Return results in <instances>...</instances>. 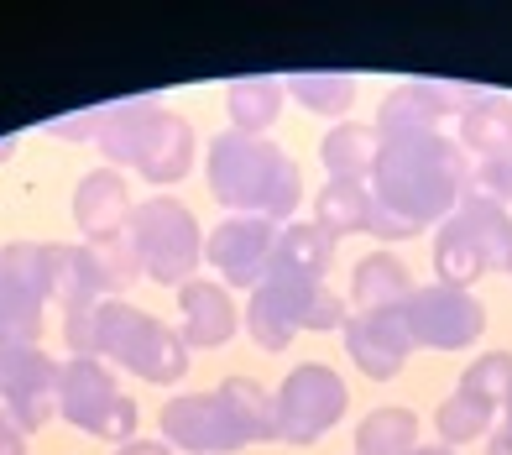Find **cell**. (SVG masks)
<instances>
[{"mask_svg": "<svg viewBox=\"0 0 512 455\" xmlns=\"http://www.w3.org/2000/svg\"><path fill=\"white\" fill-rule=\"evenodd\" d=\"M492 424H497V408H486V403L465 398V393H455V398H445L434 408V435H439L445 450H455L465 440H486V435H492Z\"/></svg>", "mask_w": 512, "mask_h": 455, "instance_id": "28", "label": "cell"}, {"mask_svg": "<svg viewBox=\"0 0 512 455\" xmlns=\"http://www.w3.org/2000/svg\"><path fill=\"white\" fill-rule=\"evenodd\" d=\"M16 152V136H6V142H0V157H11Z\"/></svg>", "mask_w": 512, "mask_h": 455, "instance_id": "37", "label": "cell"}, {"mask_svg": "<svg viewBox=\"0 0 512 455\" xmlns=\"http://www.w3.org/2000/svg\"><path fill=\"white\" fill-rule=\"evenodd\" d=\"M277 225L256 215H225L215 231L204 236V262L220 272L225 288H256L272 267Z\"/></svg>", "mask_w": 512, "mask_h": 455, "instance_id": "12", "label": "cell"}, {"mask_svg": "<svg viewBox=\"0 0 512 455\" xmlns=\"http://www.w3.org/2000/svg\"><path fill=\"white\" fill-rule=\"evenodd\" d=\"M89 136L110 163H126L157 189H173L194 168V126L162 100H110L89 110Z\"/></svg>", "mask_w": 512, "mask_h": 455, "instance_id": "3", "label": "cell"}, {"mask_svg": "<svg viewBox=\"0 0 512 455\" xmlns=\"http://www.w3.org/2000/svg\"><path fill=\"white\" fill-rule=\"evenodd\" d=\"M413 293L408 267L392 252H366L351 272V309L356 314H377V309H403Z\"/></svg>", "mask_w": 512, "mask_h": 455, "instance_id": "22", "label": "cell"}, {"mask_svg": "<svg viewBox=\"0 0 512 455\" xmlns=\"http://www.w3.org/2000/svg\"><path fill=\"white\" fill-rule=\"evenodd\" d=\"M126 220H131V189L115 168H95L79 178L74 189V225L84 246H105L115 236H126Z\"/></svg>", "mask_w": 512, "mask_h": 455, "instance_id": "18", "label": "cell"}, {"mask_svg": "<svg viewBox=\"0 0 512 455\" xmlns=\"http://www.w3.org/2000/svg\"><path fill=\"white\" fill-rule=\"evenodd\" d=\"M48 246L11 241L0 252V351L6 346H37L42 314H48Z\"/></svg>", "mask_w": 512, "mask_h": 455, "instance_id": "9", "label": "cell"}, {"mask_svg": "<svg viewBox=\"0 0 512 455\" xmlns=\"http://www.w3.org/2000/svg\"><path fill=\"white\" fill-rule=\"evenodd\" d=\"M476 89L465 84H445V79H408L382 100L377 131L382 136H424V131H445L450 121H460V110L471 105Z\"/></svg>", "mask_w": 512, "mask_h": 455, "instance_id": "13", "label": "cell"}, {"mask_svg": "<svg viewBox=\"0 0 512 455\" xmlns=\"http://www.w3.org/2000/svg\"><path fill=\"white\" fill-rule=\"evenodd\" d=\"M330 257H335V241L324 236L314 220H288V225H277V246H272V267L267 272H288V278L324 283Z\"/></svg>", "mask_w": 512, "mask_h": 455, "instance_id": "23", "label": "cell"}, {"mask_svg": "<svg viewBox=\"0 0 512 455\" xmlns=\"http://www.w3.org/2000/svg\"><path fill=\"white\" fill-rule=\"evenodd\" d=\"M251 293H262V299L283 314V320L298 330H314V335H330V330H345V304L340 293L330 283H309V278H288V272H267L262 283H256Z\"/></svg>", "mask_w": 512, "mask_h": 455, "instance_id": "16", "label": "cell"}, {"mask_svg": "<svg viewBox=\"0 0 512 455\" xmlns=\"http://www.w3.org/2000/svg\"><path fill=\"white\" fill-rule=\"evenodd\" d=\"M48 288H53V304L63 314H79L89 304H100V299H121L110 283V272L100 262L95 246H84V241H53L48 246Z\"/></svg>", "mask_w": 512, "mask_h": 455, "instance_id": "17", "label": "cell"}, {"mask_svg": "<svg viewBox=\"0 0 512 455\" xmlns=\"http://www.w3.org/2000/svg\"><path fill=\"white\" fill-rule=\"evenodd\" d=\"M157 429H162V445L168 450H189V455H230V450H241L236 429H230L215 393H178V398H168L162 414H157Z\"/></svg>", "mask_w": 512, "mask_h": 455, "instance_id": "14", "label": "cell"}, {"mask_svg": "<svg viewBox=\"0 0 512 455\" xmlns=\"http://www.w3.org/2000/svg\"><path fill=\"white\" fill-rule=\"evenodd\" d=\"M502 424H507V429H512V398H507V403H502Z\"/></svg>", "mask_w": 512, "mask_h": 455, "instance_id": "38", "label": "cell"}, {"mask_svg": "<svg viewBox=\"0 0 512 455\" xmlns=\"http://www.w3.org/2000/svg\"><path fill=\"white\" fill-rule=\"evenodd\" d=\"M455 393L476 398V403H486V408H502V403L512 398V351H486V356H476L471 367L460 372V388H455Z\"/></svg>", "mask_w": 512, "mask_h": 455, "instance_id": "30", "label": "cell"}, {"mask_svg": "<svg viewBox=\"0 0 512 455\" xmlns=\"http://www.w3.org/2000/svg\"><path fill=\"white\" fill-rule=\"evenodd\" d=\"M115 455H173V450L162 445V440H131V445H121V450H115Z\"/></svg>", "mask_w": 512, "mask_h": 455, "instance_id": "34", "label": "cell"}, {"mask_svg": "<svg viewBox=\"0 0 512 455\" xmlns=\"http://www.w3.org/2000/svg\"><path fill=\"white\" fill-rule=\"evenodd\" d=\"M377 152H382V131L361 126V121H340V126L324 131V142H319L324 173H330L335 184H371Z\"/></svg>", "mask_w": 512, "mask_h": 455, "instance_id": "21", "label": "cell"}, {"mask_svg": "<svg viewBox=\"0 0 512 455\" xmlns=\"http://www.w3.org/2000/svg\"><path fill=\"white\" fill-rule=\"evenodd\" d=\"M507 257H512V210L465 189L455 215L434 231V272H439L434 283L471 288L486 272L507 267Z\"/></svg>", "mask_w": 512, "mask_h": 455, "instance_id": "5", "label": "cell"}, {"mask_svg": "<svg viewBox=\"0 0 512 455\" xmlns=\"http://www.w3.org/2000/svg\"><path fill=\"white\" fill-rule=\"evenodd\" d=\"M424 429H418V414L413 408H398V403H382L356 424V455H413Z\"/></svg>", "mask_w": 512, "mask_h": 455, "instance_id": "26", "label": "cell"}, {"mask_svg": "<svg viewBox=\"0 0 512 455\" xmlns=\"http://www.w3.org/2000/svg\"><path fill=\"white\" fill-rule=\"evenodd\" d=\"M507 272H512V257H507Z\"/></svg>", "mask_w": 512, "mask_h": 455, "instance_id": "39", "label": "cell"}, {"mask_svg": "<svg viewBox=\"0 0 512 455\" xmlns=\"http://www.w3.org/2000/svg\"><path fill=\"white\" fill-rule=\"evenodd\" d=\"M215 398H220V408H225V419H230V429H236L241 445L277 440L272 393L262 388V382H251V377H225L220 388H215Z\"/></svg>", "mask_w": 512, "mask_h": 455, "instance_id": "24", "label": "cell"}, {"mask_svg": "<svg viewBox=\"0 0 512 455\" xmlns=\"http://www.w3.org/2000/svg\"><path fill=\"white\" fill-rule=\"evenodd\" d=\"M58 382L63 361L42 346H6L0 351V414L16 424V435H37L58 419Z\"/></svg>", "mask_w": 512, "mask_h": 455, "instance_id": "10", "label": "cell"}, {"mask_svg": "<svg viewBox=\"0 0 512 455\" xmlns=\"http://www.w3.org/2000/svg\"><path fill=\"white\" fill-rule=\"evenodd\" d=\"M0 455H27V440L16 435V424L0 414Z\"/></svg>", "mask_w": 512, "mask_h": 455, "instance_id": "33", "label": "cell"}, {"mask_svg": "<svg viewBox=\"0 0 512 455\" xmlns=\"http://www.w3.org/2000/svg\"><path fill=\"white\" fill-rule=\"evenodd\" d=\"M486 455H512V429H507V424L492 429V440H486Z\"/></svg>", "mask_w": 512, "mask_h": 455, "instance_id": "35", "label": "cell"}, {"mask_svg": "<svg viewBox=\"0 0 512 455\" xmlns=\"http://www.w3.org/2000/svg\"><path fill=\"white\" fill-rule=\"evenodd\" d=\"M471 194L497 199L502 210H512V152L507 157H486V163L471 168Z\"/></svg>", "mask_w": 512, "mask_h": 455, "instance_id": "32", "label": "cell"}, {"mask_svg": "<svg viewBox=\"0 0 512 455\" xmlns=\"http://www.w3.org/2000/svg\"><path fill=\"white\" fill-rule=\"evenodd\" d=\"M63 346L74 356L115 361L131 377L157 382V388H173V382L189 377V346H183V335L126 299H100L79 314H68Z\"/></svg>", "mask_w": 512, "mask_h": 455, "instance_id": "2", "label": "cell"}, {"mask_svg": "<svg viewBox=\"0 0 512 455\" xmlns=\"http://www.w3.org/2000/svg\"><path fill=\"white\" fill-rule=\"evenodd\" d=\"M126 241H131L136 262H142V278H152L157 288L194 283V267L204 257V236H199V220L183 199H173V194L136 199L131 220H126Z\"/></svg>", "mask_w": 512, "mask_h": 455, "instance_id": "6", "label": "cell"}, {"mask_svg": "<svg viewBox=\"0 0 512 455\" xmlns=\"http://www.w3.org/2000/svg\"><path fill=\"white\" fill-rule=\"evenodd\" d=\"M209 194H215L230 215H256L272 225H288V215L304 199V178L298 163L267 142V136H246V131H220L209 142Z\"/></svg>", "mask_w": 512, "mask_h": 455, "instance_id": "4", "label": "cell"}, {"mask_svg": "<svg viewBox=\"0 0 512 455\" xmlns=\"http://www.w3.org/2000/svg\"><path fill=\"white\" fill-rule=\"evenodd\" d=\"M340 335H345V356H351L371 382H392V377L408 367V356L418 351V346H413V335H408L403 309L351 314Z\"/></svg>", "mask_w": 512, "mask_h": 455, "instance_id": "15", "label": "cell"}, {"mask_svg": "<svg viewBox=\"0 0 512 455\" xmlns=\"http://www.w3.org/2000/svg\"><path fill=\"white\" fill-rule=\"evenodd\" d=\"M455 142L465 157H476V163H486V157H507L512 152V100L507 95H471V105L460 110L455 121Z\"/></svg>", "mask_w": 512, "mask_h": 455, "instance_id": "20", "label": "cell"}, {"mask_svg": "<svg viewBox=\"0 0 512 455\" xmlns=\"http://www.w3.org/2000/svg\"><path fill=\"white\" fill-rule=\"evenodd\" d=\"M371 225L377 241H408L429 225H445L471 189V157L455 136H382L377 168H371Z\"/></svg>", "mask_w": 512, "mask_h": 455, "instance_id": "1", "label": "cell"}, {"mask_svg": "<svg viewBox=\"0 0 512 455\" xmlns=\"http://www.w3.org/2000/svg\"><path fill=\"white\" fill-rule=\"evenodd\" d=\"M314 225L330 241L340 236H366V225H371V189L366 184H324L319 199H314Z\"/></svg>", "mask_w": 512, "mask_h": 455, "instance_id": "27", "label": "cell"}, {"mask_svg": "<svg viewBox=\"0 0 512 455\" xmlns=\"http://www.w3.org/2000/svg\"><path fill=\"white\" fill-rule=\"evenodd\" d=\"M345 382L335 367L324 361H298V367L283 377V388L272 393V419H277V440L283 445H314L319 435L345 419Z\"/></svg>", "mask_w": 512, "mask_h": 455, "instance_id": "8", "label": "cell"}, {"mask_svg": "<svg viewBox=\"0 0 512 455\" xmlns=\"http://www.w3.org/2000/svg\"><path fill=\"white\" fill-rule=\"evenodd\" d=\"M58 419H68L89 440H110L115 450L136 440V403L121 393L110 361L68 356L58 382Z\"/></svg>", "mask_w": 512, "mask_h": 455, "instance_id": "7", "label": "cell"}, {"mask_svg": "<svg viewBox=\"0 0 512 455\" xmlns=\"http://www.w3.org/2000/svg\"><path fill=\"white\" fill-rule=\"evenodd\" d=\"M241 325H246V335H251L262 351H288V346H293V325L262 299V293H251V304L241 309Z\"/></svg>", "mask_w": 512, "mask_h": 455, "instance_id": "31", "label": "cell"}, {"mask_svg": "<svg viewBox=\"0 0 512 455\" xmlns=\"http://www.w3.org/2000/svg\"><path fill=\"white\" fill-rule=\"evenodd\" d=\"M283 89L304 110H314V116H345V110L356 105V79L351 74H293V79H283Z\"/></svg>", "mask_w": 512, "mask_h": 455, "instance_id": "29", "label": "cell"}, {"mask_svg": "<svg viewBox=\"0 0 512 455\" xmlns=\"http://www.w3.org/2000/svg\"><path fill=\"white\" fill-rule=\"evenodd\" d=\"M283 100L288 89L283 79H267V74H251V79H230L225 84V110H230V131H246V136H267V126L283 116Z\"/></svg>", "mask_w": 512, "mask_h": 455, "instance_id": "25", "label": "cell"}, {"mask_svg": "<svg viewBox=\"0 0 512 455\" xmlns=\"http://www.w3.org/2000/svg\"><path fill=\"white\" fill-rule=\"evenodd\" d=\"M403 320L413 346H429V351H465L476 346L481 330H486V309L471 288H450V283H424L408 293L403 304Z\"/></svg>", "mask_w": 512, "mask_h": 455, "instance_id": "11", "label": "cell"}, {"mask_svg": "<svg viewBox=\"0 0 512 455\" xmlns=\"http://www.w3.org/2000/svg\"><path fill=\"white\" fill-rule=\"evenodd\" d=\"M241 325V309L230 304V293L225 283L215 278H194V283H183L178 288V335H183V346H199V351H215L225 346L230 335H236Z\"/></svg>", "mask_w": 512, "mask_h": 455, "instance_id": "19", "label": "cell"}, {"mask_svg": "<svg viewBox=\"0 0 512 455\" xmlns=\"http://www.w3.org/2000/svg\"><path fill=\"white\" fill-rule=\"evenodd\" d=\"M413 455H455V450H445V445H418Z\"/></svg>", "mask_w": 512, "mask_h": 455, "instance_id": "36", "label": "cell"}]
</instances>
